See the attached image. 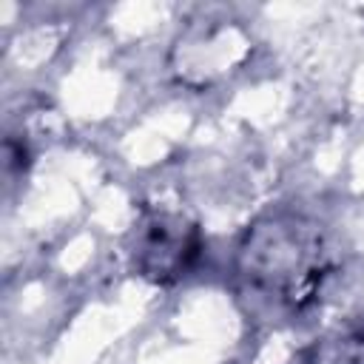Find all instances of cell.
Returning a JSON list of instances; mask_svg holds the SVG:
<instances>
[]
</instances>
